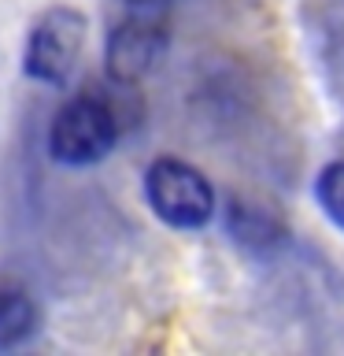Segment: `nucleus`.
<instances>
[{"label": "nucleus", "instance_id": "nucleus-2", "mask_svg": "<svg viewBox=\"0 0 344 356\" xmlns=\"http://www.w3.org/2000/svg\"><path fill=\"white\" fill-rule=\"evenodd\" d=\"M148 208L174 230H200L215 219V189L193 163L160 156L144 171Z\"/></svg>", "mask_w": 344, "mask_h": 356}, {"label": "nucleus", "instance_id": "nucleus-4", "mask_svg": "<svg viewBox=\"0 0 344 356\" xmlns=\"http://www.w3.org/2000/svg\"><path fill=\"white\" fill-rule=\"evenodd\" d=\"M163 49H166L163 26H155L152 19H126L108 33L104 71L115 86H137L160 63Z\"/></svg>", "mask_w": 344, "mask_h": 356}, {"label": "nucleus", "instance_id": "nucleus-5", "mask_svg": "<svg viewBox=\"0 0 344 356\" xmlns=\"http://www.w3.org/2000/svg\"><path fill=\"white\" fill-rule=\"evenodd\" d=\"M37 330V308L19 286L0 282V353L15 349Z\"/></svg>", "mask_w": 344, "mask_h": 356}, {"label": "nucleus", "instance_id": "nucleus-8", "mask_svg": "<svg viewBox=\"0 0 344 356\" xmlns=\"http://www.w3.org/2000/svg\"><path fill=\"white\" fill-rule=\"evenodd\" d=\"M122 4H130V8H155V4H166V0H122Z\"/></svg>", "mask_w": 344, "mask_h": 356}, {"label": "nucleus", "instance_id": "nucleus-3", "mask_svg": "<svg viewBox=\"0 0 344 356\" xmlns=\"http://www.w3.org/2000/svg\"><path fill=\"white\" fill-rule=\"evenodd\" d=\"M119 119L104 100L74 97L55 111L49 130V156L63 167H93L115 149Z\"/></svg>", "mask_w": 344, "mask_h": 356}, {"label": "nucleus", "instance_id": "nucleus-6", "mask_svg": "<svg viewBox=\"0 0 344 356\" xmlns=\"http://www.w3.org/2000/svg\"><path fill=\"white\" fill-rule=\"evenodd\" d=\"M315 200H318V208L326 211V219L333 227L344 230V160L322 167V175L315 182Z\"/></svg>", "mask_w": 344, "mask_h": 356}, {"label": "nucleus", "instance_id": "nucleus-7", "mask_svg": "<svg viewBox=\"0 0 344 356\" xmlns=\"http://www.w3.org/2000/svg\"><path fill=\"white\" fill-rule=\"evenodd\" d=\"M230 230H233V238H237L241 245H255V241L270 245V241H274V234H277V227H274V222L266 219L263 211L248 208V204H233Z\"/></svg>", "mask_w": 344, "mask_h": 356}, {"label": "nucleus", "instance_id": "nucleus-1", "mask_svg": "<svg viewBox=\"0 0 344 356\" xmlns=\"http://www.w3.org/2000/svg\"><path fill=\"white\" fill-rule=\"evenodd\" d=\"M89 41V19L74 4L44 8L22 49V74L41 86H67Z\"/></svg>", "mask_w": 344, "mask_h": 356}]
</instances>
